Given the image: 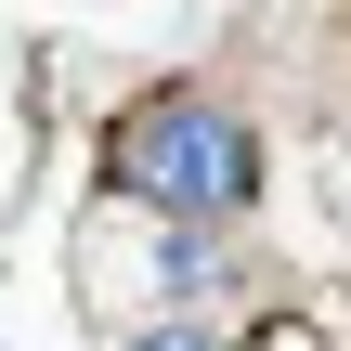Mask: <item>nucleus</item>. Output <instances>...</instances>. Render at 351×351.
<instances>
[{"label": "nucleus", "instance_id": "f257e3e1", "mask_svg": "<svg viewBox=\"0 0 351 351\" xmlns=\"http://www.w3.org/2000/svg\"><path fill=\"white\" fill-rule=\"evenodd\" d=\"M104 195L117 208H169V221H234L261 195V130L221 91H143L104 130Z\"/></svg>", "mask_w": 351, "mask_h": 351}, {"label": "nucleus", "instance_id": "f03ea898", "mask_svg": "<svg viewBox=\"0 0 351 351\" xmlns=\"http://www.w3.org/2000/svg\"><path fill=\"white\" fill-rule=\"evenodd\" d=\"M78 287H130L117 313H169V300H208L221 261H208V221L143 208V234H78Z\"/></svg>", "mask_w": 351, "mask_h": 351}, {"label": "nucleus", "instance_id": "7ed1b4c3", "mask_svg": "<svg viewBox=\"0 0 351 351\" xmlns=\"http://www.w3.org/2000/svg\"><path fill=\"white\" fill-rule=\"evenodd\" d=\"M234 351H313V326H300V313H261V326H247Z\"/></svg>", "mask_w": 351, "mask_h": 351}, {"label": "nucleus", "instance_id": "20e7f679", "mask_svg": "<svg viewBox=\"0 0 351 351\" xmlns=\"http://www.w3.org/2000/svg\"><path fill=\"white\" fill-rule=\"evenodd\" d=\"M130 351H208V339H195V326H143Z\"/></svg>", "mask_w": 351, "mask_h": 351}]
</instances>
